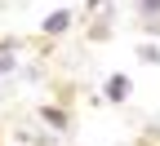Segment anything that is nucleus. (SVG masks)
I'll list each match as a JSON object with an SVG mask.
<instances>
[{
	"label": "nucleus",
	"instance_id": "nucleus-1",
	"mask_svg": "<svg viewBox=\"0 0 160 146\" xmlns=\"http://www.w3.org/2000/svg\"><path fill=\"white\" fill-rule=\"evenodd\" d=\"M107 97H111V102H125V97H129V80H125V75H111V80H107Z\"/></svg>",
	"mask_w": 160,
	"mask_h": 146
},
{
	"label": "nucleus",
	"instance_id": "nucleus-2",
	"mask_svg": "<svg viewBox=\"0 0 160 146\" xmlns=\"http://www.w3.org/2000/svg\"><path fill=\"white\" fill-rule=\"evenodd\" d=\"M138 13H142L147 22H160V0H138Z\"/></svg>",
	"mask_w": 160,
	"mask_h": 146
},
{
	"label": "nucleus",
	"instance_id": "nucleus-3",
	"mask_svg": "<svg viewBox=\"0 0 160 146\" xmlns=\"http://www.w3.org/2000/svg\"><path fill=\"white\" fill-rule=\"evenodd\" d=\"M67 22H71V13L62 9V13H53V18H45V31H53V35H58V31H67Z\"/></svg>",
	"mask_w": 160,
	"mask_h": 146
},
{
	"label": "nucleus",
	"instance_id": "nucleus-4",
	"mask_svg": "<svg viewBox=\"0 0 160 146\" xmlns=\"http://www.w3.org/2000/svg\"><path fill=\"white\" fill-rule=\"evenodd\" d=\"M138 58H142V62H160V49H156V45H142V49H138Z\"/></svg>",
	"mask_w": 160,
	"mask_h": 146
},
{
	"label": "nucleus",
	"instance_id": "nucleus-5",
	"mask_svg": "<svg viewBox=\"0 0 160 146\" xmlns=\"http://www.w3.org/2000/svg\"><path fill=\"white\" fill-rule=\"evenodd\" d=\"M9 71H13V58H9L5 49H0V75H9Z\"/></svg>",
	"mask_w": 160,
	"mask_h": 146
}]
</instances>
